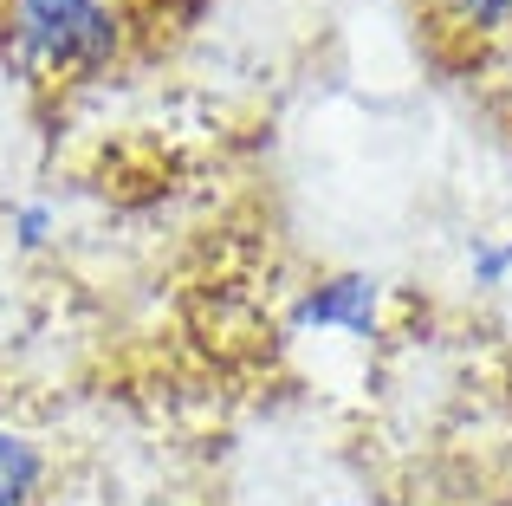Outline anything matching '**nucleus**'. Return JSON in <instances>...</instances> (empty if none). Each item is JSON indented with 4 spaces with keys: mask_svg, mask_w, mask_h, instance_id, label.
<instances>
[{
    "mask_svg": "<svg viewBox=\"0 0 512 506\" xmlns=\"http://www.w3.org/2000/svg\"><path fill=\"white\" fill-rule=\"evenodd\" d=\"M7 234L20 253H46L59 241V208L46 202V195H20V202L7 208Z\"/></svg>",
    "mask_w": 512,
    "mask_h": 506,
    "instance_id": "5",
    "label": "nucleus"
},
{
    "mask_svg": "<svg viewBox=\"0 0 512 506\" xmlns=\"http://www.w3.org/2000/svg\"><path fill=\"white\" fill-rule=\"evenodd\" d=\"M467 279H474L480 292H500L512 279V241H474L467 247Z\"/></svg>",
    "mask_w": 512,
    "mask_h": 506,
    "instance_id": "6",
    "label": "nucleus"
},
{
    "mask_svg": "<svg viewBox=\"0 0 512 506\" xmlns=\"http://www.w3.org/2000/svg\"><path fill=\"white\" fill-rule=\"evenodd\" d=\"M325 506H350V500H325Z\"/></svg>",
    "mask_w": 512,
    "mask_h": 506,
    "instance_id": "7",
    "label": "nucleus"
},
{
    "mask_svg": "<svg viewBox=\"0 0 512 506\" xmlns=\"http://www.w3.org/2000/svg\"><path fill=\"white\" fill-rule=\"evenodd\" d=\"M52 487V455L33 429L0 416V506H39Z\"/></svg>",
    "mask_w": 512,
    "mask_h": 506,
    "instance_id": "3",
    "label": "nucleus"
},
{
    "mask_svg": "<svg viewBox=\"0 0 512 506\" xmlns=\"http://www.w3.org/2000/svg\"><path fill=\"white\" fill-rule=\"evenodd\" d=\"M383 299L389 286L376 273H357V266H344V273H318L312 286L292 299V318L286 325L299 331V338H350V344H370L376 331H383Z\"/></svg>",
    "mask_w": 512,
    "mask_h": 506,
    "instance_id": "2",
    "label": "nucleus"
},
{
    "mask_svg": "<svg viewBox=\"0 0 512 506\" xmlns=\"http://www.w3.org/2000/svg\"><path fill=\"white\" fill-rule=\"evenodd\" d=\"M428 7L467 39H512V0H428Z\"/></svg>",
    "mask_w": 512,
    "mask_h": 506,
    "instance_id": "4",
    "label": "nucleus"
},
{
    "mask_svg": "<svg viewBox=\"0 0 512 506\" xmlns=\"http://www.w3.org/2000/svg\"><path fill=\"white\" fill-rule=\"evenodd\" d=\"M130 46V0H0V59L39 91L104 78Z\"/></svg>",
    "mask_w": 512,
    "mask_h": 506,
    "instance_id": "1",
    "label": "nucleus"
}]
</instances>
